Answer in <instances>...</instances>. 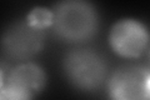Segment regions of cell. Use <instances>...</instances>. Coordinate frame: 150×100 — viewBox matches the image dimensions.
I'll list each match as a JSON object with an SVG mask.
<instances>
[{"label":"cell","mask_w":150,"mask_h":100,"mask_svg":"<svg viewBox=\"0 0 150 100\" xmlns=\"http://www.w3.org/2000/svg\"><path fill=\"white\" fill-rule=\"evenodd\" d=\"M25 21L29 25L36 28V29L44 30L49 26H53V21H54L53 10H50L48 8H43V6L34 8L28 14Z\"/></svg>","instance_id":"52a82bcc"},{"label":"cell","mask_w":150,"mask_h":100,"mask_svg":"<svg viewBox=\"0 0 150 100\" xmlns=\"http://www.w3.org/2000/svg\"><path fill=\"white\" fill-rule=\"evenodd\" d=\"M53 28L67 41H84L96 33L98 14L91 4L80 0H68L53 9Z\"/></svg>","instance_id":"6da1fadb"},{"label":"cell","mask_w":150,"mask_h":100,"mask_svg":"<svg viewBox=\"0 0 150 100\" xmlns=\"http://www.w3.org/2000/svg\"><path fill=\"white\" fill-rule=\"evenodd\" d=\"M45 83L44 70L35 63L24 61L10 71L4 88L21 100H31L44 89Z\"/></svg>","instance_id":"8992f818"},{"label":"cell","mask_w":150,"mask_h":100,"mask_svg":"<svg viewBox=\"0 0 150 100\" xmlns=\"http://www.w3.org/2000/svg\"><path fill=\"white\" fill-rule=\"evenodd\" d=\"M44 39V30L36 29L24 20L13 24L4 33L1 46L9 58L26 61L41 50Z\"/></svg>","instance_id":"5b68a950"},{"label":"cell","mask_w":150,"mask_h":100,"mask_svg":"<svg viewBox=\"0 0 150 100\" xmlns=\"http://www.w3.org/2000/svg\"><path fill=\"white\" fill-rule=\"evenodd\" d=\"M5 77H4V71L1 70V68H0V90H1L4 87H5Z\"/></svg>","instance_id":"ba28073f"},{"label":"cell","mask_w":150,"mask_h":100,"mask_svg":"<svg viewBox=\"0 0 150 100\" xmlns=\"http://www.w3.org/2000/svg\"><path fill=\"white\" fill-rule=\"evenodd\" d=\"M64 70L70 83L81 90H95L106 78L105 61L89 49L70 51L64 60Z\"/></svg>","instance_id":"7a4b0ae2"},{"label":"cell","mask_w":150,"mask_h":100,"mask_svg":"<svg viewBox=\"0 0 150 100\" xmlns=\"http://www.w3.org/2000/svg\"><path fill=\"white\" fill-rule=\"evenodd\" d=\"M109 43L111 49L123 58H139L148 49L149 34L142 21L121 19L112 25Z\"/></svg>","instance_id":"277c9868"},{"label":"cell","mask_w":150,"mask_h":100,"mask_svg":"<svg viewBox=\"0 0 150 100\" xmlns=\"http://www.w3.org/2000/svg\"><path fill=\"white\" fill-rule=\"evenodd\" d=\"M111 100H150V73L144 66L120 68L109 80Z\"/></svg>","instance_id":"3957f363"}]
</instances>
